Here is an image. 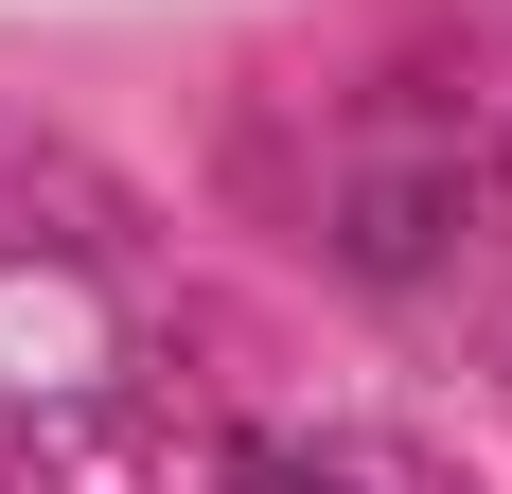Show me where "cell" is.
Returning <instances> with one entry per match:
<instances>
[{"label":"cell","mask_w":512,"mask_h":494,"mask_svg":"<svg viewBox=\"0 0 512 494\" xmlns=\"http://www.w3.org/2000/svg\"><path fill=\"white\" fill-rule=\"evenodd\" d=\"M230 494H354V477H318V459H248Z\"/></svg>","instance_id":"6da1fadb"}]
</instances>
